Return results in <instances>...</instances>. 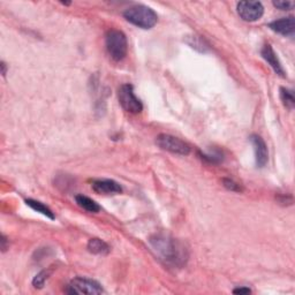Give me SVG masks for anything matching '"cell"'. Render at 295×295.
I'll list each match as a JSON object with an SVG mask.
<instances>
[{
    "label": "cell",
    "mask_w": 295,
    "mask_h": 295,
    "mask_svg": "<svg viewBox=\"0 0 295 295\" xmlns=\"http://www.w3.org/2000/svg\"><path fill=\"white\" fill-rule=\"evenodd\" d=\"M152 250L161 261L172 267H184L188 260V251L178 240L167 234H156L149 240Z\"/></svg>",
    "instance_id": "6da1fadb"
},
{
    "label": "cell",
    "mask_w": 295,
    "mask_h": 295,
    "mask_svg": "<svg viewBox=\"0 0 295 295\" xmlns=\"http://www.w3.org/2000/svg\"><path fill=\"white\" fill-rule=\"evenodd\" d=\"M124 18L129 23L142 29H151L158 21V15L154 9L145 5H134L124 12Z\"/></svg>",
    "instance_id": "7a4b0ae2"
},
{
    "label": "cell",
    "mask_w": 295,
    "mask_h": 295,
    "mask_svg": "<svg viewBox=\"0 0 295 295\" xmlns=\"http://www.w3.org/2000/svg\"><path fill=\"white\" fill-rule=\"evenodd\" d=\"M105 45L107 53L114 61L124 60L127 55L128 43L127 37L121 30L111 29L106 32Z\"/></svg>",
    "instance_id": "3957f363"
},
{
    "label": "cell",
    "mask_w": 295,
    "mask_h": 295,
    "mask_svg": "<svg viewBox=\"0 0 295 295\" xmlns=\"http://www.w3.org/2000/svg\"><path fill=\"white\" fill-rule=\"evenodd\" d=\"M118 99L122 108L129 112V113L137 114L141 113L142 110H143V104L136 97L134 92V87L131 83L120 85V88L118 89Z\"/></svg>",
    "instance_id": "277c9868"
},
{
    "label": "cell",
    "mask_w": 295,
    "mask_h": 295,
    "mask_svg": "<svg viewBox=\"0 0 295 295\" xmlns=\"http://www.w3.org/2000/svg\"><path fill=\"white\" fill-rule=\"evenodd\" d=\"M68 294H102L104 293L102 285L94 279L85 277H76L71 280L66 288Z\"/></svg>",
    "instance_id": "5b68a950"
},
{
    "label": "cell",
    "mask_w": 295,
    "mask_h": 295,
    "mask_svg": "<svg viewBox=\"0 0 295 295\" xmlns=\"http://www.w3.org/2000/svg\"><path fill=\"white\" fill-rule=\"evenodd\" d=\"M156 143L163 150L175 155L187 156L190 152L189 144L170 134H159L156 138Z\"/></svg>",
    "instance_id": "8992f818"
},
{
    "label": "cell",
    "mask_w": 295,
    "mask_h": 295,
    "mask_svg": "<svg viewBox=\"0 0 295 295\" xmlns=\"http://www.w3.org/2000/svg\"><path fill=\"white\" fill-rule=\"evenodd\" d=\"M238 14L243 21L255 22L264 14V7L260 1H240L237 5Z\"/></svg>",
    "instance_id": "52a82bcc"
},
{
    "label": "cell",
    "mask_w": 295,
    "mask_h": 295,
    "mask_svg": "<svg viewBox=\"0 0 295 295\" xmlns=\"http://www.w3.org/2000/svg\"><path fill=\"white\" fill-rule=\"evenodd\" d=\"M250 142L254 147L255 161H256L257 167H264L268 164V161H269V150H268L267 143L257 134L251 135Z\"/></svg>",
    "instance_id": "ba28073f"
},
{
    "label": "cell",
    "mask_w": 295,
    "mask_h": 295,
    "mask_svg": "<svg viewBox=\"0 0 295 295\" xmlns=\"http://www.w3.org/2000/svg\"><path fill=\"white\" fill-rule=\"evenodd\" d=\"M92 190L97 194L103 195H114L120 194L122 191V187L117 181L111 180V179H103V180H94L92 181Z\"/></svg>",
    "instance_id": "9c48e42d"
},
{
    "label": "cell",
    "mask_w": 295,
    "mask_h": 295,
    "mask_svg": "<svg viewBox=\"0 0 295 295\" xmlns=\"http://www.w3.org/2000/svg\"><path fill=\"white\" fill-rule=\"evenodd\" d=\"M271 30L283 36H293L295 31V20L293 16L283 18L271 22L269 25Z\"/></svg>",
    "instance_id": "30bf717a"
},
{
    "label": "cell",
    "mask_w": 295,
    "mask_h": 295,
    "mask_svg": "<svg viewBox=\"0 0 295 295\" xmlns=\"http://www.w3.org/2000/svg\"><path fill=\"white\" fill-rule=\"evenodd\" d=\"M261 54L262 57L264 58V60L271 66V68L273 69L276 74L281 76V78H285V76H286L285 75L283 66H281V62L279 61V59H278L276 52H274V50L272 49V46L270 44H265L263 46V49H262Z\"/></svg>",
    "instance_id": "8fae6325"
},
{
    "label": "cell",
    "mask_w": 295,
    "mask_h": 295,
    "mask_svg": "<svg viewBox=\"0 0 295 295\" xmlns=\"http://www.w3.org/2000/svg\"><path fill=\"white\" fill-rule=\"evenodd\" d=\"M88 250L90 251L91 254L95 255H106L110 253V246H108L107 243L105 242V241H103L102 239H90L88 242Z\"/></svg>",
    "instance_id": "7c38bea8"
},
{
    "label": "cell",
    "mask_w": 295,
    "mask_h": 295,
    "mask_svg": "<svg viewBox=\"0 0 295 295\" xmlns=\"http://www.w3.org/2000/svg\"><path fill=\"white\" fill-rule=\"evenodd\" d=\"M75 201L79 207L82 208L85 211L92 212V214L101 211V207H99L98 203H96L92 198L85 196V195H76Z\"/></svg>",
    "instance_id": "4fadbf2b"
},
{
    "label": "cell",
    "mask_w": 295,
    "mask_h": 295,
    "mask_svg": "<svg viewBox=\"0 0 295 295\" xmlns=\"http://www.w3.org/2000/svg\"><path fill=\"white\" fill-rule=\"evenodd\" d=\"M26 203H27V205H28V207H30L32 209V210H35V211L39 212V214L44 215L45 217L50 218V219L53 220L55 218L54 217V214H53L51 209H50L49 207H46L45 204H43L42 202L36 201V200H31V198H29V200L26 201Z\"/></svg>",
    "instance_id": "5bb4252c"
},
{
    "label": "cell",
    "mask_w": 295,
    "mask_h": 295,
    "mask_svg": "<svg viewBox=\"0 0 295 295\" xmlns=\"http://www.w3.org/2000/svg\"><path fill=\"white\" fill-rule=\"evenodd\" d=\"M280 99L283 104L286 106L288 110H293L295 105V98L293 91L286 88H280Z\"/></svg>",
    "instance_id": "9a60e30c"
},
{
    "label": "cell",
    "mask_w": 295,
    "mask_h": 295,
    "mask_svg": "<svg viewBox=\"0 0 295 295\" xmlns=\"http://www.w3.org/2000/svg\"><path fill=\"white\" fill-rule=\"evenodd\" d=\"M187 43L189 44L191 48L197 50L200 52H208L209 51V45L205 43L204 39H202L200 36H189L187 38Z\"/></svg>",
    "instance_id": "2e32d148"
},
{
    "label": "cell",
    "mask_w": 295,
    "mask_h": 295,
    "mask_svg": "<svg viewBox=\"0 0 295 295\" xmlns=\"http://www.w3.org/2000/svg\"><path fill=\"white\" fill-rule=\"evenodd\" d=\"M198 156H200L201 159H203V161L211 164H218L223 161V154H221L219 150H214L212 152L210 151L208 152V154L198 151Z\"/></svg>",
    "instance_id": "e0dca14e"
},
{
    "label": "cell",
    "mask_w": 295,
    "mask_h": 295,
    "mask_svg": "<svg viewBox=\"0 0 295 295\" xmlns=\"http://www.w3.org/2000/svg\"><path fill=\"white\" fill-rule=\"evenodd\" d=\"M50 274H51V271L50 270L41 271V272L36 274L34 279H32V286H34L35 288H38V290H41V288L44 287L45 281L49 279Z\"/></svg>",
    "instance_id": "ac0fdd59"
},
{
    "label": "cell",
    "mask_w": 295,
    "mask_h": 295,
    "mask_svg": "<svg viewBox=\"0 0 295 295\" xmlns=\"http://www.w3.org/2000/svg\"><path fill=\"white\" fill-rule=\"evenodd\" d=\"M223 184H224V187L231 191H237V193H240V191L243 190V188L241 187L239 184H237V182L232 180V179H226V178L223 179Z\"/></svg>",
    "instance_id": "d6986e66"
},
{
    "label": "cell",
    "mask_w": 295,
    "mask_h": 295,
    "mask_svg": "<svg viewBox=\"0 0 295 295\" xmlns=\"http://www.w3.org/2000/svg\"><path fill=\"white\" fill-rule=\"evenodd\" d=\"M273 6L281 11H290L294 7V2L290 0H278V1H273Z\"/></svg>",
    "instance_id": "ffe728a7"
},
{
    "label": "cell",
    "mask_w": 295,
    "mask_h": 295,
    "mask_svg": "<svg viewBox=\"0 0 295 295\" xmlns=\"http://www.w3.org/2000/svg\"><path fill=\"white\" fill-rule=\"evenodd\" d=\"M233 293L234 294H250L251 290L248 287H239V288H235V290H233Z\"/></svg>",
    "instance_id": "44dd1931"
},
{
    "label": "cell",
    "mask_w": 295,
    "mask_h": 295,
    "mask_svg": "<svg viewBox=\"0 0 295 295\" xmlns=\"http://www.w3.org/2000/svg\"><path fill=\"white\" fill-rule=\"evenodd\" d=\"M6 242H7V239H6L5 235H2L1 237V249L2 251H5L7 249V247H6Z\"/></svg>",
    "instance_id": "7402d4cb"
},
{
    "label": "cell",
    "mask_w": 295,
    "mask_h": 295,
    "mask_svg": "<svg viewBox=\"0 0 295 295\" xmlns=\"http://www.w3.org/2000/svg\"><path fill=\"white\" fill-rule=\"evenodd\" d=\"M0 66H1V69H2L1 74H2V76H5V75H6V71H7V67H6V64H5L4 61H2V62H1V65H0Z\"/></svg>",
    "instance_id": "603a6c76"
}]
</instances>
